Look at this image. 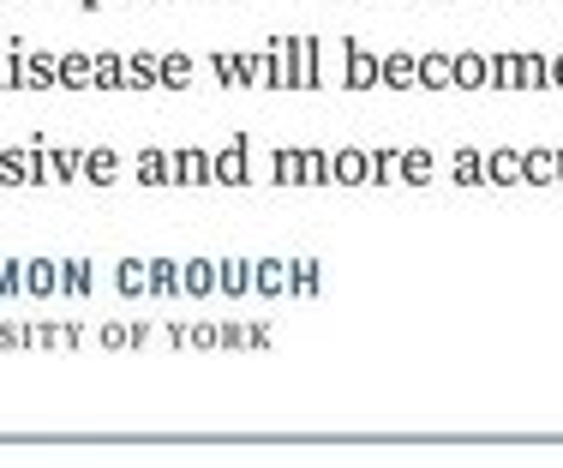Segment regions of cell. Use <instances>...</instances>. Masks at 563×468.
<instances>
[{
    "label": "cell",
    "instance_id": "obj_1",
    "mask_svg": "<svg viewBox=\"0 0 563 468\" xmlns=\"http://www.w3.org/2000/svg\"><path fill=\"white\" fill-rule=\"evenodd\" d=\"M516 90H552V55H540V48H516Z\"/></svg>",
    "mask_w": 563,
    "mask_h": 468
},
{
    "label": "cell",
    "instance_id": "obj_2",
    "mask_svg": "<svg viewBox=\"0 0 563 468\" xmlns=\"http://www.w3.org/2000/svg\"><path fill=\"white\" fill-rule=\"evenodd\" d=\"M492 78V55H474V48H467V55H450V85L455 90H479Z\"/></svg>",
    "mask_w": 563,
    "mask_h": 468
},
{
    "label": "cell",
    "instance_id": "obj_3",
    "mask_svg": "<svg viewBox=\"0 0 563 468\" xmlns=\"http://www.w3.org/2000/svg\"><path fill=\"white\" fill-rule=\"evenodd\" d=\"M486 186H521V151H509V144L486 151Z\"/></svg>",
    "mask_w": 563,
    "mask_h": 468
},
{
    "label": "cell",
    "instance_id": "obj_4",
    "mask_svg": "<svg viewBox=\"0 0 563 468\" xmlns=\"http://www.w3.org/2000/svg\"><path fill=\"white\" fill-rule=\"evenodd\" d=\"M521 186H558V151H521Z\"/></svg>",
    "mask_w": 563,
    "mask_h": 468
},
{
    "label": "cell",
    "instance_id": "obj_5",
    "mask_svg": "<svg viewBox=\"0 0 563 468\" xmlns=\"http://www.w3.org/2000/svg\"><path fill=\"white\" fill-rule=\"evenodd\" d=\"M455 186H486V151H455Z\"/></svg>",
    "mask_w": 563,
    "mask_h": 468
},
{
    "label": "cell",
    "instance_id": "obj_6",
    "mask_svg": "<svg viewBox=\"0 0 563 468\" xmlns=\"http://www.w3.org/2000/svg\"><path fill=\"white\" fill-rule=\"evenodd\" d=\"M413 85L444 90V85H450V55H420V73H413Z\"/></svg>",
    "mask_w": 563,
    "mask_h": 468
},
{
    "label": "cell",
    "instance_id": "obj_7",
    "mask_svg": "<svg viewBox=\"0 0 563 468\" xmlns=\"http://www.w3.org/2000/svg\"><path fill=\"white\" fill-rule=\"evenodd\" d=\"M384 73V85H413V73H420V55H390L378 66Z\"/></svg>",
    "mask_w": 563,
    "mask_h": 468
},
{
    "label": "cell",
    "instance_id": "obj_8",
    "mask_svg": "<svg viewBox=\"0 0 563 468\" xmlns=\"http://www.w3.org/2000/svg\"><path fill=\"white\" fill-rule=\"evenodd\" d=\"M492 90H516V48H504V55H492Z\"/></svg>",
    "mask_w": 563,
    "mask_h": 468
},
{
    "label": "cell",
    "instance_id": "obj_9",
    "mask_svg": "<svg viewBox=\"0 0 563 468\" xmlns=\"http://www.w3.org/2000/svg\"><path fill=\"white\" fill-rule=\"evenodd\" d=\"M401 175H408V181H432V156L408 151V156H401Z\"/></svg>",
    "mask_w": 563,
    "mask_h": 468
},
{
    "label": "cell",
    "instance_id": "obj_10",
    "mask_svg": "<svg viewBox=\"0 0 563 468\" xmlns=\"http://www.w3.org/2000/svg\"><path fill=\"white\" fill-rule=\"evenodd\" d=\"M336 168H342V181H360V175H366V156H354V151H347Z\"/></svg>",
    "mask_w": 563,
    "mask_h": 468
},
{
    "label": "cell",
    "instance_id": "obj_11",
    "mask_svg": "<svg viewBox=\"0 0 563 468\" xmlns=\"http://www.w3.org/2000/svg\"><path fill=\"white\" fill-rule=\"evenodd\" d=\"M552 90L563 97V55H552Z\"/></svg>",
    "mask_w": 563,
    "mask_h": 468
},
{
    "label": "cell",
    "instance_id": "obj_12",
    "mask_svg": "<svg viewBox=\"0 0 563 468\" xmlns=\"http://www.w3.org/2000/svg\"><path fill=\"white\" fill-rule=\"evenodd\" d=\"M558 186H563V151H558Z\"/></svg>",
    "mask_w": 563,
    "mask_h": 468
}]
</instances>
